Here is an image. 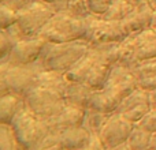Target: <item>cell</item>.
Segmentation results:
<instances>
[{"instance_id":"8992f818","label":"cell","mask_w":156,"mask_h":150,"mask_svg":"<svg viewBox=\"0 0 156 150\" xmlns=\"http://www.w3.org/2000/svg\"><path fill=\"white\" fill-rule=\"evenodd\" d=\"M56 11L43 0H30L18 10V27L22 37H37Z\"/></svg>"},{"instance_id":"3957f363","label":"cell","mask_w":156,"mask_h":150,"mask_svg":"<svg viewBox=\"0 0 156 150\" xmlns=\"http://www.w3.org/2000/svg\"><path fill=\"white\" fill-rule=\"evenodd\" d=\"M86 33V21L71 15L67 11H58L40 32V37L47 43H70L83 40Z\"/></svg>"},{"instance_id":"e575fe53","label":"cell","mask_w":156,"mask_h":150,"mask_svg":"<svg viewBox=\"0 0 156 150\" xmlns=\"http://www.w3.org/2000/svg\"><path fill=\"white\" fill-rule=\"evenodd\" d=\"M82 150H105V148L103 146V143H101V141L99 139V137H97L96 134H93V138H92L90 143Z\"/></svg>"},{"instance_id":"ab89813d","label":"cell","mask_w":156,"mask_h":150,"mask_svg":"<svg viewBox=\"0 0 156 150\" xmlns=\"http://www.w3.org/2000/svg\"><path fill=\"white\" fill-rule=\"evenodd\" d=\"M148 2H149V4L152 5V8L156 10V0H148Z\"/></svg>"},{"instance_id":"f1b7e54d","label":"cell","mask_w":156,"mask_h":150,"mask_svg":"<svg viewBox=\"0 0 156 150\" xmlns=\"http://www.w3.org/2000/svg\"><path fill=\"white\" fill-rule=\"evenodd\" d=\"M151 108H152L151 104H140V105H137V107L130 108L126 112H122V115H123L127 120L132 121V123L137 124V123H140L144 116L151 111Z\"/></svg>"},{"instance_id":"8d00e7d4","label":"cell","mask_w":156,"mask_h":150,"mask_svg":"<svg viewBox=\"0 0 156 150\" xmlns=\"http://www.w3.org/2000/svg\"><path fill=\"white\" fill-rule=\"evenodd\" d=\"M149 149H151V150H156V132H152L151 143H149Z\"/></svg>"},{"instance_id":"9c48e42d","label":"cell","mask_w":156,"mask_h":150,"mask_svg":"<svg viewBox=\"0 0 156 150\" xmlns=\"http://www.w3.org/2000/svg\"><path fill=\"white\" fill-rule=\"evenodd\" d=\"M47 41L41 38L40 36L37 37H23L19 38L15 43L10 56L0 62H8L11 64L18 66H29L34 64L40 60V56L43 53V49L45 46Z\"/></svg>"},{"instance_id":"d4e9b609","label":"cell","mask_w":156,"mask_h":150,"mask_svg":"<svg viewBox=\"0 0 156 150\" xmlns=\"http://www.w3.org/2000/svg\"><path fill=\"white\" fill-rule=\"evenodd\" d=\"M16 22L18 12L4 2H0V30H8L10 27L15 26Z\"/></svg>"},{"instance_id":"83f0119b","label":"cell","mask_w":156,"mask_h":150,"mask_svg":"<svg viewBox=\"0 0 156 150\" xmlns=\"http://www.w3.org/2000/svg\"><path fill=\"white\" fill-rule=\"evenodd\" d=\"M133 74L136 78L143 79V78H148L152 75H156V57L155 59H147L140 62L134 68H133Z\"/></svg>"},{"instance_id":"484cf974","label":"cell","mask_w":156,"mask_h":150,"mask_svg":"<svg viewBox=\"0 0 156 150\" xmlns=\"http://www.w3.org/2000/svg\"><path fill=\"white\" fill-rule=\"evenodd\" d=\"M108 118H110V115H105V113L94 112V111H86V119H85L83 126L90 130L92 134L97 135Z\"/></svg>"},{"instance_id":"f546056e","label":"cell","mask_w":156,"mask_h":150,"mask_svg":"<svg viewBox=\"0 0 156 150\" xmlns=\"http://www.w3.org/2000/svg\"><path fill=\"white\" fill-rule=\"evenodd\" d=\"M34 150H63L62 146H60L59 134L51 131Z\"/></svg>"},{"instance_id":"44dd1931","label":"cell","mask_w":156,"mask_h":150,"mask_svg":"<svg viewBox=\"0 0 156 150\" xmlns=\"http://www.w3.org/2000/svg\"><path fill=\"white\" fill-rule=\"evenodd\" d=\"M152 132L144 130L143 127L136 124L130 137L126 141V146L129 150H148L151 143Z\"/></svg>"},{"instance_id":"ba28073f","label":"cell","mask_w":156,"mask_h":150,"mask_svg":"<svg viewBox=\"0 0 156 150\" xmlns=\"http://www.w3.org/2000/svg\"><path fill=\"white\" fill-rule=\"evenodd\" d=\"M134 126L136 124L127 120L122 113L115 112L110 115V118L107 119L104 126L101 127L97 137L101 141L103 146L105 149H112L126 143Z\"/></svg>"},{"instance_id":"ac0fdd59","label":"cell","mask_w":156,"mask_h":150,"mask_svg":"<svg viewBox=\"0 0 156 150\" xmlns=\"http://www.w3.org/2000/svg\"><path fill=\"white\" fill-rule=\"evenodd\" d=\"M92 93H93V90L85 82L69 83L65 93V100L70 105H76V107H80L82 109H88Z\"/></svg>"},{"instance_id":"5b68a950","label":"cell","mask_w":156,"mask_h":150,"mask_svg":"<svg viewBox=\"0 0 156 150\" xmlns=\"http://www.w3.org/2000/svg\"><path fill=\"white\" fill-rule=\"evenodd\" d=\"M23 98L26 107L45 121L59 115L67 104L60 91L38 83H34L23 94Z\"/></svg>"},{"instance_id":"4dcf8cb0","label":"cell","mask_w":156,"mask_h":150,"mask_svg":"<svg viewBox=\"0 0 156 150\" xmlns=\"http://www.w3.org/2000/svg\"><path fill=\"white\" fill-rule=\"evenodd\" d=\"M112 2L114 0H88L90 12L97 16L104 15L107 12V10L110 8V5L112 4Z\"/></svg>"},{"instance_id":"277c9868","label":"cell","mask_w":156,"mask_h":150,"mask_svg":"<svg viewBox=\"0 0 156 150\" xmlns=\"http://www.w3.org/2000/svg\"><path fill=\"white\" fill-rule=\"evenodd\" d=\"M43 70L38 62L29 66L0 62V96L7 93L23 96L36 83V78Z\"/></svg>"},{"instance_id":"7a4b0ae2","label":"cell","mask_w":156,"mask_h":150,"mask_svg":"<svg viewBox=\"0 0 156 150\" xmlns=\"http://www.w3.org/2000/svg\"><path fill=\"white\" fill-rule=\"evenodd\" d=\"M90 45L85 40L70 43H47L38 63L44 70L59 71L65 74L89 51Z\"/></svg>"},{"instance_id":"2e32d148","label":"cell","mask_w":156,"mask_h":150,"mask_svg":"<svg viewBox=\"0 0 156 150\" xmlns=\"http://www.w3.org/2000/svg\"><path fill=\"white\" fill-rule=\"evenodd\" d=\"M26 107L23 96L15 93H7L0 96V123L2 126H8L15 115Z\"/></svg>"},{"instance_id":"1f68e13d","label":"cell","mask_w":156,"mask_h":150,"mask_svg":"<svg viewBox=\"0 0 156 150\" xmlns=\"http://www.w3.org/2000/svg\"><path fill=\"white\" fill-rule=\"evenodd\" d=\"M137 126L143 127L149 132H156V107L151 108V111L144 116L140 123H137Z\"/></svg>"},{"instance_id":"4fadbf2b","label":"cell","mask_w":156,"mask_h":150,"mask_svg":"<svg viewBox=\"0 0 156 150\" xmlns=\"http://www.w3.org/2000/svg\"><path fill=\"white\" fill-rule=\"evenodd\" d=\"M100 52L96 46L89 48V51L81 57L80 60L70 68L69 71L65 73V78L67 79L69 83H80V82H85V78L88 73L92 70L96 63L100 62Z\"/></svg>"},{"instance_id":"e0dca14e","label":"cell","mask_w":156,"mask_h":150,"mask_svg":"<svg viewBox=\"0 0 156 150\" xmlns=\"http://www.w3.org/2000/svg\"><path fill=\"white\" fill-rule=\"evenodd\" d=\"M136 46H137V57L140 62L147 59L156 57V30L152 27L143 30V32L133 34Z\"/></svg>"},{"instance_id":"74e56055","label":"cell","mask_w":156,"mask_h":150,"mask_svg":"<svg viewBox=\"0 0 156 150\" xmlns=\"http://www.w3.org/2000/svg\"><path fill=\"white\" fill-rule=\"evenodd\" d=\"M105 150H129V149H127L126 143H123L121 146H116V148H112V149H105Z\"/></svg>"},{"instance_id":"d6a6232c","label":"cell","mask_w":156,"mask_h":150,"mask_svg":"<svg viewBox=\"0 0 156 150\" xmlns=\"http://www.w3.org/2000/svg\"><path fill=\"white\" fill-rule=\"evenodd\" d=\"M137 86L140 89H143V90L152 91L154 89H156V75H152V77H148V78H143V79H138Z\"/></svg>"},{"instance_id":"52a82bcc","label":"cell","mask_w":156,"mask_h":150,"mask_svg":"<svg viewBox=\"0 0 156 150\" xmlns=\"http://www.w3.org/2000/svg\"><path fill=\"white\" fill-rule=\"evenodd\" d=\"M86 21V33L83 40L89 45H100L107 43H122L129 37L122 22L108 21L103 16L89 15Z\"/></svg>"},{"instance_id":"6da1fadb","label":"cell","mask_w":156,"mask_h":150,"mask_svg":"<svg viewBox=\"0 0 156 150\" xmlns=\"http://www.w3.org/2000/svg\"><path fill=\"white\" fill-rule=\"evenodd\" d=\"M8 128L21 150H34L51 132L47 121L27 107L16 113L8 124Z\"/></svg>"},{"instance_id":"f35d334b","label":"cell","mask_w":156,"mask_h":150,"mask_svg":"<svg viewBox=\"0 0 156 150\" xmlns=\"http://www.w3.org/2000/svg\"><path fill=\"white\" fill-rule=\"evenodd\" d=\"M151 27L156 30V10H154V16H152V23H151Z\"/></svg>"},{"instance_id":"7c38bea8","label":"cell","mask_w":156,"mask_h":150,"mask_svg":"<svg viewBox=\"0 0 156 150\" xmlns=\"http://www.w3.org/2000/svg\"><path fill=\"white\" fill-rule=\"evenodd\" d=\"M152 16H154V8L149 4V2H147L141 5L134 7V10L122 21V23H123L127 34L133 36L151 27Z\"/></svg>"},{"instance_id":"b9f144b4","label":"cell","mask_w":156,"mask_h":150,"mask_svg":"<svg viewBox=\"0 0 156 150\" xmlns=\"http://www.w3.org/2000/svg\"><path fill=\"white\" fill-rule=\"evenodd\" d=\"M0 2H2V0H0Z\"/></svg>"},{"instance_id":"d6986e66","label":"cell","mask_w":156,"mask_h":150,"mask_svg":"<svg viewBox=\"0 0 156 150\" xmlns=\"http://www.w3.org/2000/svg\"><path fill=\"white\" fill-rule=\"evenodd\" d=\"M112 67L114 66H110L100 60L88 73V75H86V78H85V83L92 90H103L108 82V78H110V75H111Z\"/></svg>"},{"instance_id":"9a60e30c","label":"cell","mask_w":156,"mask_h":150,"mask_svg":"<svg viewBox=\"0 0 156 150\" xmlns=\"http://www.w3.org/2000/svg\"><path fill=\"white\" fill-rule=\"evenodd\" d=\"M119 102L121 101L114 94H111L107 89L93 90L86 111H94V112L105 113V115H112L118 111Z\"/></svg>"},{"instance_id":"60d3db41","label":"cell","mask_w":156,"mask_h":150,"mask_svg":"<svg viewBox=\"0 0 156 150\" xmlns=\"http://www.w3.org/2000/svg\"><path fill=\"white\" fill-rule=\"evenodd\" d=\"M148 150H151V149H148Z\"/></svg>"},{"instance_id":"603a6c76","label":"cell","mask_w":156,"mask_h":150,"mask_svg":"<svg viewBox=\"0 0 156 150\" xmlns=\"http://www.w3.org/2000/svg\"><path fill=\"white\" fill-rule=\"evenodd\" d=\"M140 104H149V91L137 87V89H134L129 96L125 97V98L119 102V107H118L116 112H119V113L126 112L130 108L137 107V105H140Z\"/></svg>"},{"instance_id":"5bb4252c","label":"cell","mask_w":156,"mask_h":150,"mask_svg":"<svg viewBox=\"0 0 156 150\" xmlns=\"http://www.w3.org/2000/svg\"><path fill=\"white\" fill-rule=\"evenodd\" d=\"M93 134L85 126L65 130L59 134L60 146L63 150H82L90 143Z\"/></svg>"},{"instance_id":"4316f807","label":"cell","mask_w":156,"mask_h":150,"mask_svg":"<svg viewBox=\"0 0 156 150\" xmlns=\"http://www.w3.org/2000/svg\"><path fill=\"white\" fill-rule=\"evenodd\" d=\"M65 11L70 12L71 15L77 16V18H82V19L92 15L88 0H70Z\"/></svg>"},{"instance_id":"cb8c5ba5","label":"cell","mask_w":156,"mask_h":150,"mask_svg":"<svg viewBox=\"0 0 156 150\" xmlns=\"http://www.w3.org/2000/svg\"><path fill=\"white\" fill-rule=\"evenodd\" d=\"M119 44L121 43H107L92 46H96L99 49L101 62L107 63L110 66H115L119 62Z\"/></svg>"},{"instance_id":"836d02e7","label":"cell","mask_w":156,"mask_h":150,"mask_svg":"<svg viewBox=\"0 0 156 150\" xmlns=\"http://www.w3.org/2000/svg\"><path fill=\"white\" fill-rule=\"evenodd\" d=\"M43 2L52 5V8L58 12V11H65L70 0H43Z\"/></svg>"},{"instance_id":"ffe728a7","label":"cell","mask_w":156,"mask_h":150,"mask_svg":"<svg viewBox=\"0 0 156 150\" xmlns=\"http://www.w3.org/2000/svg\"><path fill=\"white\" fill-rule=\"evenodd\" d=\"M140 63L137 57V46H136L133 36H129L126 40H123L119 44V62L118 64L123 66L126 68H133Z\"/></svg>"},{"instance_id":"7402d4cb","label":"cell","mask_w":156,"mask_h":150,"mask_svg":"<svg viewBox=\"0 0 156 150\" xmlns=\"http://www.w3.org/2000/svg\"><path fill=\"white\" fill-rule=\"evenodd\" d=\"M133 10H134V5L130 4L126 0H114L112 4L107 10V12L103 15V18L108 19V21L122 22Z\"/></svg>"},{"instance_id":"8fae6325","label":"cell","mask_w":156,"mask_h":150,"mask_svg":"<svg viewBox=\"0 0 156 150\" xmlns=\"http://www.w3.org/2000/svg\"><path fill=\"white\" fill-rule=\"evenodd\" d=\"M86 119V109H82L76 105L66 104V107L63 108V111L56 115L55 118L47 120L49 130L52 132H58L60 134L62 131L69 128H74V127L83 126Z\"/></svg>"},{"instance_id":"30bf717a","label":"cell","mask_w":156,"mask_h":150,"mask_svg":"<svg viewBox=\"0 0 156 150\" xmlns=\"http://www.w3.org/2000/svg\"><path fill=\"white\" fill-rule=\"evenodd\" d=\"M137 87V78L133 74V70L123 67L121 64H115L112 67V71H111V75L104 89H107L119 101H122Z\"/></svg>"},{"instance_id":"d590c367","label":"cell","mask_w":156,"mask_h":150,"mask_svg":"<svg viewBox=\"0 0 156 150\" xmlns=\"http://www.w3.org/2000/svg\"><path fill=\"white\" fill-rule=\"evenodd\" d=\"M149 104L151 107H156V89L149 91Z\"/></svg>"}]
</instances>
